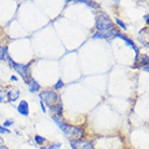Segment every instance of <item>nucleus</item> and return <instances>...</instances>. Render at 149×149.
<instances>
[{
    "instance_id": "nucleus-13",
    "label": "nucleus",
    "mask_w": 149,
    "mask_h": 149,
    "mask_svg": "<svg viewBox=\"0 0 149 149\" xmlns=\"http://www.w3.org/2000/svg\"><path fill=\"white\" fill-rule=\"evenodd\" d=\"M35 142L37 143V144H39V145H42V144L45 142V138L40 136V135H36V136H35Z\"/></svg>"
},
{
    "instance_id": "nucleus-11",
    "label": "nucleus",
    "mask_w": 149,
    "mask_h": 149,
    "mask_svg": "<svg viewBox=\"0 0 149 149\" xmlns=\"http://www.w3.org/2000/svg\"><path fill=\"white\" fill-rule=\"evenodd\" d=\"M50 110H52L55 113V116L61 117L62 116V111H63V108H62V105H51L50 106Z\"/></svg>"
},
{
    "instance_id": "nucleus-23",
    "label": "nucleus",
    "mask_w": 149,
    "mask_h": 149,
    "mask_svg": "<svg viewBox=\"0 0 149 149\" xmlns=\"http://www.w3.org/2000/svg\"><path fill=\"white\" fill-rule=\"evenodd\" d=\"M11 80H12V81H17V78H16L15 76H12V77H11Z\"/></svg>"
},
{
    "instance_id": "nucleus-10",
    "label": "nucleus",
    "mask_w": 149,
    "mask_h": 149,
    "mask_svg": "<svg viewBox=\"0 0 149 149\" xmlns=\"http://www.w3.org/2000/svg\"><path fill=\"white\" fill-rule=\"evenodd\" d=\"M28 86H29V91L31 92V93L37 92L38 90H40V84H39L36 80H34V79L30 80L29 83H28Z\"/></svg>"
},
{
    "instance_id": "nucleus-5",
    "label": "nucleus",
    "mask_w": 149,
    "mask_h": 149,
    "mask_svg": "<svg viewBox=\"0 0 149 149\" xmlns=\"http://www.w3.org/2000/svg\"><path fill=\"white\" fill-rule=\"evenodd\" d=\"M70 145L72 149H94L93 144L88 141H72L70 142Z\"/></svg>"
},
{
    "instance_id": "nucleus-8",
    "label": "nucleus",
    "mask_w": 149,
    "mask_h": 149,
    "mask_svg": "<svg viewBox=\"0 0 149 149\" xmlns=\"http://www.w3.org/2000/svg\"><path fill=\"white\" fill-rule=\"evenodd\" d=\"M7 97H8V101L15 102L19 97V89H16V88H11V89L7 92Z\"/></svg>"
},
{
    "instance_id": "nucleus-15",
    "label": "nucleus",
    "mask_w": 149,
    "mask_h": 149,
    "mask_svg": "<svg viewBox=\"0 0 149 149\" xmlns=\"http://www.w3.org/2000/svg\"><path fill=\"white\" fill-rule=\"evenodd\" d=\"M61 146H62V144H61V143H57V144H54V145L50 146V147H41L40 149H57V148H60Z\"/></svg>"
},
{
    "instance_id": "nucleus-26",
    "label": "nucleus",
    "mask_w": 149,
    "mask_h": 149,
    "mask_svg": "<svg viewBox=\"0 0 149 149\" xmlns=\"http://www.w3.org/2000/svg\"><path fill=\"white\" fill-rule=\"evenodd\" d=\"M144 19H145L146 21H147V19H148V14H146L145 16H144Z\"/></svg>"
},
{
    "instance_id": "nucleus-21",
    "label": "nucleus",
    "mask_w": 149,
    "mask_h": 149,
    "mask_svg": "<svg viewBox=\"0 0 149 149\" xmlns=\"http://www.w3.org/2000/svg\"><path fill=\"white\" fill-rule=\"evenodd\" d=\"M40 106H41V109H42V111L45 112H47V110H45V104H43V103H42V102H40Z\"/></svg>"
},
{
    "instance_id": "nucleus-1",
    "label": "nucleus",
    "mask_w": 149,
    "mask_h": 149,
    "mask_svg": "<svg viewBox=\"0 0 149 149\" xmlns=\"http://www.w3.org/2000/svg\"><path fill=\"white\" fill-rule=\"evenodd\" d=\"M52 119H53V121L57 124V127H60L61 130L65 133V135L70 139V142H72V141H79V139H81V138L83 137L84 131L82 130L81 127H74V125H68L66 123H64L63 121H61V120L58 119V118H56V117H53Z\"/></svg>"
},
{
    "instance_id": "nucleus-27",
    "label": "nucleus",
    "mask_w": 149,
    "mask_h": 149,
    "mask_svg": "<svg viewBox=\"0 0 149 149\" xmlns=\"http://www.w3.org/2000/svg\"><path fill=\"white\" fill-rule=\"evenodd\" d=\"M1 143H3V139H2V137H0V144Z\"/></svg>"
},
{
    "instance_id": "nucleus-2",
    "label": "nucleus",
    "mask_w": 149,
    "mask_h": 149,
    "mask_svg": "<svg viewBox=\"0 0 149 149\" xmlns=\"http://www.w3.org/2000/svg\"><path fill=\"white\" fill-rule=\"evenodd\" d=\"M7 58H8V61H9V63H10V66H11L12 68H14L15 70L19 74V76H21V77L25 80V82L28 84V83H29V81H30L29 65H22V64L15 63V62H13V61H12V58L9 55L7 56Z\"/></svg>"
},
{
    "instance_id": "nucleus-25",
    "label": "nucleus",
    "mask_w": 149,
    "mask_h": 149,
    "mask_svg": "<svg viewBox=\"0 0 149 149\" xmlns=\"http://www.w3.org/2000/svg\"><path fill=\"white\" fill-rule=\"evenodd\" d=\"M144 70H145V71H148V65H146L145 67H144Z\"/></svg>"
},
{
    "instance_id": "nucleus-18",
    "label": "nucleus",
    "mask_w": 149,
    "mask_h": 149,
    "mask_svg": "<svg viewBox=\"0 0 149 149\" xmlns=\"http://www.w3.org/2000/svg\"><path fill=\"white\" fill-rule=\"evenodd\" d=\"M63 86H64V82L60 79V80L57 81V83H56L55 86H54V88H55L56 90H58V89H61V88H63Z\"/></svg>"
},
{
    "instance_id": "nucleus-20",
    "label": "nucleus",
    "mask_w": 149,
    "mask_h": 149,
    "mask_svg": "<svg viewBox=\"0 0 149 149\" xmlns=\"http://www.w3.org/2000/svg\"><path fill=\"white\" fill-rule=\"evenodd\" d=\"M11 125H13V121H12V120H7V121L3 123V127H6V129H7L8 127H11Z\"/></svg>"
},
{
    "instance_id": "nucleus-24",
    "label": "nucleus",
    "mask_w": 149,
    "mask_h": 149,
    "mask_svg": "<svg viewBox=\"0 0 149 149\" xmlns=\"http://www.w3.org/2000/svg\"><path fill=\"white\" fill-rule=\"evenodd\" d=\"M0 149H9V148H8L7 146H3V145H2V146H0Z\"/></svg>"
},
{
    "instance_id": "nucleus-22",
    "label": "nucleus",
    "mask_w": 149,
    "mask_h": 149,
    "mask_svg": "<svg viewBox=\"0 0 149 149\" xmlns=\"http://www.w3.org/2000/svg\"><path fill=\"white\" fill-rule=\"evenodd\" d=\"M4 100H3V95L0 93V103H3Z\"/></svg>"
},
{
    "instance_id": "nucleus-12",
    "label": "nucleus",
    "mask_w": 149,
    "mask_h": 149,
    "mask_svg": "<svg viewBox=\"0 0 149 149\" xmlns=\"http://www.w3.org/2000/svg\"><path fill=\"white\" fill-rule=\"evenodd\" d=\"M8 52H9L8 47H2V45H0V61H3L7 58V56L9 55Z\"/></svg>"
},
{
    "instance_id": "nucleus-3",
    "label": "nucleus",
    "mask_w": 149,
    "mask_h": 149,
    "mask_svg": "<svg viewBox=\"0 0 149 149\" xmlns=\"http://www.w3.org/2000/svg\"><path fill=\"white\" fill-rule=\"evenodd\" d=\"M96 28L100 33H105L112 28V22L109 16L105 13H102L96 19Z\"/></svg>"
},
{
    "instance_id": "nucleus-9",
    "label": "nucleus",
    "mask_w": 149,
    "mask_h": 149,
    "mask_svg": "<svg viewBox=\"0 0 149 149\" xmlns=\"http://www.w3.org/2000/svg\"><path fill=\"white\" fill-rule=\"evenodd\" d=\"M117 37H118V38H121L122 40L125 41V43H127V45H131V48L133 49L135 52H136V54H138V48L136 47V45H135V43L132 40H131V39H129V38H127V36H123V35L120 34V33L118 35H117Z\"/></svg>"
},
{
    "instance_id": "nucleus-16",
    "label": "nucleus",
    "mask_w": 149,
    "mask_h": 149,
    "mask_svg": "<svg viewBox=\"0 0 149 149\" xmlns=\"http://www.w3.org/2000/svg\"><path fill=\"white\" fill-rule=\"evenodd\" d=\"M116 22H117V24H118L122 29H127V25H125V24H124V23H123L120 19H116Z\"/></svg>"
},
{
    "instance_id": "nucleus-19",
    "label": "nucleus",
    "mask_w": 149,
    "mask_h": 149,
    "mask_svg": "<svg viewBox=\"0 0 149 149\" xmlns=\"http://www.w3.org/2000/svg\"><path fill=\"white\" fill-rule=\"evenodd\" d=\"M0 133H3V134H9V133H11L10 132V130H8V129H6V127H1L0 125Z\"/></svg>"
},
{
    "instance_id": "nucleus-17",
    "label": "nucleus",
    "mask_w": 149,
    "mask_h": 149,
    "mask_svg": "<svg viewBox=\"0 0 149 149\" xmlns=\"http://www.w3.org/2000/svg\"><path fill=\"white\" fill-rule=\"evenodd\" d=\"M141 65H148V56L143 55L142 60H141Z\"/></svg>"
},
{
    "instance_id": "nucleus-14",
    "label": "nucleus",
    "mask_w": 149,
    "mask_h": 149,
    "mask_svg": "<svg viewBox=\"0 0 149 149\" xmlns=\"http://www.w3.org/2000/svg\"><path fill=\"white\" fill-rule=\"evenodd\" d=\"M80 3H86L90 7H100V4H96V2H92V1H78Z\"/></svg>"
},
{
    "instance_id": "nucleus-4",
    "label": "nucleus",
    "mask_w": 149,
    "mask_h": 149,
    "mask_svg": "<svg viewBox=\"0 0 149 149\" xmlns=\"http://www.w3.org/2000/svg\"><path fill=\"white\" fill-rule=\"evenodd\" d=\"M39 97L41 98V102H45L47 104H49L50 106L53 105L57 100H58V96L55 92L53 91H43L39 94Z\"/></svg>"
},
{
    "instance_id": "nucleus-6",
    "label": "nucleus",
    "mask_w": 149,
    "mask_h": 149,
    "mask_svg": "<svg viewBox=\"0 0 149 149\" xmlns=\"http://www.w3.org/2000/svg\"><path fill=\"white\" fill-rule=\"evenodd\" d=\"M120 31L116 29H109L105 33H96L93 35L94 39H109V38H116Z\"/></svg>"
},
{
    "instance_id": "nucleus-7",
    "label": "nucleus",
    "mask_w": 149,
    "mask_h": 149,
    "mask_svg": "<svg viewBox=\"0 0 149 149\" xmlns=\"http://www.w3.org/2000/svg\"><path fill=\"white\" fill-rule=\"evenodd\" d=\"M17 111L21 113L22 116H27L29 115V107H28V103L26 101H21L19 102V106H17Z\"/></svg>"
}]
</instances>
